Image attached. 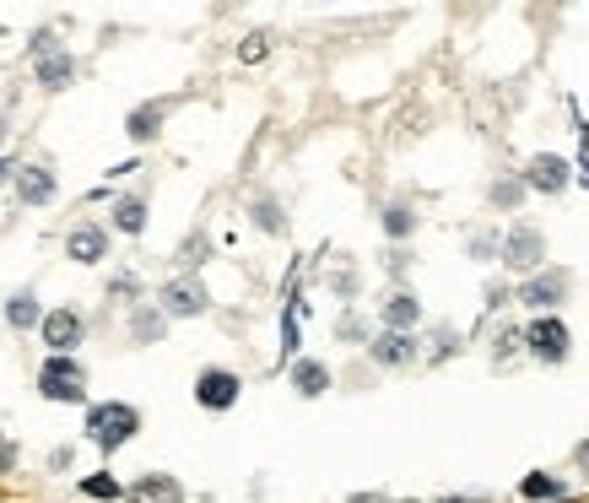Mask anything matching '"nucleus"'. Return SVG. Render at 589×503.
<instances>
[{
  "label": "nucleus",
  "instance_id": "f257e3e1",
  "mask_svg": "<svg viewBox=\"0 0 589 503\" xmlns=\"http://www.w3.org/2000/svg\"><path fill=\"white\" fill-rule=\"evenodd\" d=\"M141 433V412L130 401H98L87 406V439L103 449V455H114L119 444H130Z\"/></svg>",
  "mask_w": 589,
  "mask_h": 503
},
{
  "label": "nucleus",
  "instance_id": "f03ea898",
  "mask_svg": "<svg viewBox=\"0 0 589 503\" xmlns=\"http://www.w3.org/2000/svg\"><path fill=\"white\" fill-rule=\"evenodd\" d=\"M38 395L55 401V406L87 401V368L76 363V357H44V368H38Z\"/></svg>",
  "mask_w": 589,
  "mask_h": 503
},
{
  "label": "nucleus",
  "instance_id": "7ed1b4c3",
  "mask_svg": "<svg viewBox=\"0 0 589 503\" xmlns=\"http://www.w3.org/2000/svg\"><path fill=\"white\" fill-rule=\"evenodd\" d=\"M38 336H44V347L49 357H76V347L87 341V320H82V309H49L44 320H38Z\"/></svg>",
  "mask_w": 589,
  "mask_h": 503
},
{
  "label": "nucleus",
  "instance_id": "20e7f679",
  "mask_svg": "<svg viewBox=\"0 0 589 503\" xmlns=\"http://www.w3.org/2000/svg\"><path fill=\"white\" fill-rule=\"evenodd\" d=\"M525 352L535 363H568L573 352V330L557 320V314H535V325L525 330Z\"/></svg>",
  "mask_w": 589,
  "mask_h": 503
},
{
  "label": "nucleus",
  "instance_id": "39448f33",
  "mask_svg": "<svg viewBox=\"0 0 589 503\" xmlns=\"http://www.w3.org/2000/svg\"><path fill=\"white\" fill-rule=\"evenodd\" d=\"M568 287H573L568 271L541 266L535 276H525V282H519V303H525V309H535V314H557V303H568Z\"/></svg>",
  "mask_w": 589,
  "mask_h": 503
},
{
  "label": "nucleus",
  "instance_id": "423d86ee",
  "mask_svg": "<svg viewBox=\"0 0 589 503\" xmlns=\"http://www.w3.org/2000/svg\"><path fill=\"white\" fill-rule=\"evenodd\" d=\"M157 309H163V320H200L211 309V293L195 276H173V282H163V293H157Z\"/></svg>",
  "mask_w": 589,
  "mask_h": 503
},
{
  "label": "nucleus",
  "instance_id": "0eeeda50",
  "mask_svg": "<svg viewBox=\"0 0 589 503\" xmlns=\"http://www.w3.org/2000/svg\"><path fill=\"white\" fill-rule=\"evenodd\" d=\"M503 266H514V271H541L546 266V238L535 222H514V228L503 233Z\"/></svg>",
  "mask_w": 589,
  "mask_h": 503
},
{
  "label": "nucleus",
  "instance_id": "6e6552de",
  "mask_svg": "<svg viewBox=\"0 0 589 503\" xmlns=\"http://www.w3.org/2000/svg\"><path fill=\"white\" fill-rule=\"evenodd\" d=\"M238 395H244V379H238L233 368H206V374L195 379V401L206 406V412H233Z\"/></svg>",
  "mask_w": 589,
  "mask_h": 503
},
{
  "label": "nucleus",
  "instance_id": "1a4fd4ad",
  "mask_svg": "<svg viewBox=\"0 0 589 503\" xmlns=\"http://www.w3.org/2000/svg\"><path fill=\"white\" fill-rule=\"evenodd\" d=\"M573 184V163L557 152H535L530 168H525V190H541V195H562Z\"/></svg>",
  "mask_w": 589,
  "mask_h": 503
},
{
  "label": "nucleus",
  "instance_id": "9d476101",
  "mask_svg": "<svg viewBox=\"0 0 589 503\" xmlns=\"http://www.w3.org/2000/svg\"><path fill=\"white\" fill-rule=\"evenodd\" d=\"M65 255H71L76 266H98V260H109V228H98V222H76L71 238H65Z\"/></svg>",
  "mask_w": 589,
  "mask_h": 503
},
{
  "label": "nucleus",
  "instance_id": "9b49d317",
  "mask_svg": "<svg viewBox=\"0 0 589 503\" xmlns=\"http://www.w3.org/2000/svg\"><path fill=\"white\" fill-rule=\"evenodd\" d=\"M125 498L130 503H184V487H179V476H168V471H146L125 487Z\"/></svg>",
  "mask_w": 589,
  "mask_h": 503
},
{
  "label": "nucleus",
  "instance_id": "f8f14e48",
  "mask_svg": "<svg viewBox=\"0 0 589 503\" xmlns=\"http://www.w3.org/2000/svg\"><path fill=\"white\" fill-rule=\"evenodd\" d=\"M33 76H38V87H44V92H65L76 82V55H65V44L49 49V55L33 60Z\"/></svg>",
  "mask_w": 589,
  "mask_h": 503
},
{
  "label": "nucleus",
  "instance_id": "ddd939ff",
  "mask_svg": "<svg viewBox=\"0 0 589 503\" xmlns=\"http://www.w3.org/2000/svg\"><path fill=\"white\" fill-rule=\"evenodd\" d=\"M11 184H17V201H22V206H49V201H55V190H60L55 174H49L44 163L17 168V179H11Z\"/></svg>",
  "mask_w": 589,
  "mask_h": 503
},
{
  "label": "nucleus",
  "instance_id": "4468645a",
  "mask_svg": "<svg viewBox=\"0 0 589 503\" xmlns=\"http://www.w3.org/2000/svg\"><path fill=\"white\" fill-rule=\"evenodd\" d=\"M368 357L379 368H406L411 357H417V336H400V330H379V336L368 341Z\"/></svg>",
  "mask_w": 589,
  "mask_h": 503
},
{
  "label": "nucleus",
  "instance_id": "2eb2a0df",
  "mask_svg": "<svg viewBox=\"0 0 589 503\" xmlns=\"http://www.w3.org/2000/svg\"><path fill=\"white\" fill-rule=\"evenodd\" d=\"M384 330H400V336H411V330H417V320H422V303H417V293H406V287H400V293H390L384 298Z\"/></svg>",
  "mask_w": 589,
  "mask_h": 503
},
{
  "label": "nucleus",
  "instance_id": "dca6fc26",
  "mask_svg": "<svg viewBox=\"0 0 589 503\" xmlns=\"http://www.w3.org/2000/svg\"><path fill=\"white\" fill-rule=\"evenodd\" d=\"M292 390L303 395V401H314V395H325L330 390V368L319 363V357H292Z\"/></svg>",
  "mask_w": 589,
  "mask_h": 503
},
{
  "label": "nucleus",
  "instance_id": "f3484780",
  "mask_svg": "<svg viewBox=\"0 0 589 503\" xmlns=\"http://www.w3.org/2000/svg\"><path fill=\"white\" fill-rule=\"evenodd\" d=\"M38 320H44V309H38V293H33V287H17V293L6 298V325H11V330H38Z\"/></svg>",
  "mask_w": 589,
  "mask_h": 503
},
{
  "label": "nucleus",
  "instance_id": "a211bd4d",
  "mask_svg": "<svg viewBox=\"0 0 589 503\" xmlns=\"http://www.w3.org/2000/svg\"><path fill=\"white\" fill-rule=\"evenodd\" d=\"M163 119H168V103H141V109H130V119H125V136L130 141H157Z\"/></svg>",
  "mask_w": 589,
  "mask_h": 503
},
{
  "label": "nucleus",
  "instance_id": "6ab92c4d",
  "mask_svg": "<svg viewBox=\"0 0 589 503\" xmlns=\"http://www.w3.org/2000/svg\"><path fill=\"white\" fill-rule=\"evenodd\" d=\"M519 493L530 503H568V482H557L552 471H530L525 482H519Z\"/></svg>",
  "mask_w": 589,
  "mask_h": 503
},
{
  "label": "nucleus",
  "instance_id": "aec40b11",
  "mask_svg": "<svg viewBox=\"0 0 589 503\" xmlns=\"http://www.w3.org/2000/svg\"><path fill=\"white\" fill-rule=\"evenodd\" d=\"M163 330H168V320H163V309H157V303H141V309L130 314V336H136L141 347H152V341H163Z\"/></svg>",
  "mask_w": 589,
  "mask_h": 503
},
{
  "label": "nucleus",
  "instance_id": "412c9836",
  "mask_svg": "<svg viewBox=\"0 0 589 503\" xmlns=\"http://www.w3.org/2000/svg\"><path fill=\"white\" fill-rule=\"evenodd\" d=\"M114 228L130 233V238L146 233V201H141V195H119V201H114Z\"/></svg>",
  "mask_w": 589,
  "mask_h": 503
},
{
  "label": "nucleus",
  "instance_id": "4be33fe9",
  "mask_svg": "<svg viewBox=\"0 0 589 503\" xmlns=\"http://www.w3.org/2000/svg\"><path fill=\"white\" fill-rule=\"evenodd\" d=\"M384 233H390V238H411V233H417V211H411L406 201L384 206Z\"/></svg>",
  "mask_w": 589,
  "mask_h": 503
},
{
  "label": "nucleus",
  "instance_id": "5701e85b",
  "mask_svg": "<svg viewBox=\"0 0 589 503\" xmlns=\"http://www.w3.org/2000/svg\"><path fill=\"white\" fill-rule=\"evenodd\" d=\"M82 493L98 498V503H114V498H125V487H119L109 471H98V476H82Z\"/></svg>",
  "mask_w": 589,
  "mask_h": 503
},
{
  "label": "nucleus",
  "instance_id": "b1692460",
  "mask_svg": "<svg viewBox=\"0 0 589 503\" xmlns=\"http://www.w3.org/2000/svg\"><path fill=\"white\" fill-rule=\"evenodd\" d=\"M492 206H503V211H514L519 201H525V179H498V184H492Z\"/></svg>",
  "mask_w": 589,
  "mask_h": 503
},
{
  "label": "nucleus",
  "instance_id": "393cba45",
  "mask_svg": "<svg viewBox=\"0 0 589 503\" xmlns=\"http://www.w3.org/2000/svg\"><path fill=\"white\" fill-rule=\"evenodd\" d=\"M249 211H254V228H265V233H281V206L271 201V195H260V201H254Z\"/></svg>",
  "mask_w": 589,
  "mask_h": 503
},
{
  "label": "nucleus",
  "instance_id": "a878e982",
  "mask_svg": "<svg viewBox=\"0 0 589 503\" xmlns=\"http://www.w3.org/2000/svg\"><path fill=\"white\" fill-rule=\"evenodd\" d=\"M265 55H271V33H249L244 44H238V60L244 65H260Z\"/></svg>",
  "mask_w": 589,
  "mask_h": 503
},
{
  "label": "nucleus",
  "instance_id": "bb28decb",
  "mask_svg": "<svg viewBox=\"0 0 589 503\" xmlns=\"http://www.w3.org/2000/svg\"><path fill=\"white\" fill-rule=\"evenodd\" d=\"M519 347H525V330H498V341H492V363H508Z\"/></svg>",
  "mask_w": 589,
  "mask_h": 503
},
{
  "label": "nucleus",
  "instance_id": "cd10ccee",
  "mask_svg": "<svg viewBox=\"0 0 589 503\" xmlns=\"http://www.w3.org/2000/svg\"><path fill=\"white\" fill-rule=\"evenodd\" d=\"M454 341H460V336H454V330H438V341H433V363H444L449 352H460V347H454Z\"/></svg>",
  "mask_w": 589,
  "mask_h": 503
},
{
  "label": "nucleus",
  "instance_id": "c85d7f7f",
  "mask_svg": "<svg viewBox=\"0 0 589 503\" xmlns=\"http://www.w3.org/2000/svg\"><path fill=\"white\" fill-rule=\"evenodd\" d=\"M471 255H476V260L498 255V238H492V233H476V238H471Z\"/></svg>",
  "mask_w": 589,
  "mask_h": 503
},
{
  "label": "nucleus",
  "instance_id": "c756f323",
  "mask_svg": "<svg viewBox=\"0 0 589 503\" xmlns=\"http://www.w3.org/2000/svg\"><path fill=\"white\" fill-rule=\"evenodd\" d=\"M109 293H114V298H136V293H141V282L125 271V276H114V287H109Z\"/></svg>",
  "mask_w": 589,
  "mask_h": 503
},
{
  "label": "nucleus",
  "instance_id": "7c9ffc66",
  "mask_svg": "<svg viewBox=\"0 0 589 503\" xmlns=\"http://www.w3.org/2000/svg\"><path fill=\"white\" fill-rule=\"evenodd\" d=\"M200 255H206V238H190V244L179 249V260H184V266H200Z\"/></svg>",
  "mask_w": 589,
  "mask_h": 503
},
{
  "label": "nucleus",
  "instance_id": "2f4dec72",
  "mask_svg": "<svg viewBox=\"0 0 589 503\" xmlns=\"http://www.w3.org/2000/svg\"><path fill=\"white\" fill-rule=\"evenodd\" d=\"M11 466H17V444H11L6 433H0V476H6Z\"/></svg>",
  "mask_w": 589,
  "mask_h": 503
},
{
  "label": "nucleus",
  "instance_id": "473e14b6",
  "mask_svg": "<svg viewBox=\"0 0 589 503\" xmlns=\"http://www.w3.org/2000/svg\"><path fill=\"white\" fill-rule=\"evenodd\" d=\"M336 330H341L346 341H357V336H363V325H357V314H341V325H336Z\"/></svg>",
  "mask_w": 589,
  "mask_h": 503
},
{
  "label": "nucleus",
  "instance_id": "72a5a7b5",
  "mask_svg": "<svg viewBox=\"0 0 589 503\" xmlns=\"http://www.w3.org/2000/svg\"><path fill=\"white\" fill-rule=\"evenodd\" d=\"M503 303H508V287L492 282V287H487V309H503Z\"/></svg>",
  "mask_w": 589,
  "mask_h": 503
},
{
  "label": "nucleus",
  "instance_id": "f704fd0d",
  "mask_svg": "<svg viewBox=\"0 0 589 503\" xmlns=\"http://www.w3.org/2000/svg\"><path fill=\"white\" fill-rule=\"evenodd\" d=\"M573 460H579V471H584V476H589V439H584V444H579V449H573Z\"/></svg>",
  "mask_w": 589,
  "mask_h": 503
},
{
  "label": "nucleus",
  "instance_id": "c9c22d12",
  "mask_svg": "<svg viewBox=\"0 0 589 503\" xmlns=\"http://www.w3.org/2000/svg\"><path fill=\"white\" fill-rule=\"evenodd\" d=\"M346 503H390V498H384V493H352Z\"/></svg>",
  "mask_w": 589,
  "mask_h": 503
},
{
  "label": "nucleus",
  "instance_id": "e433bc0d",
  "mask_svg": "<svg viewBox=\"0 0 589 503\" xmlns=\"http://www.w3.org/2000/svg\"><path fill=\"white\" fill-rule=\"evenodd\" d=\"M0 147H6V114H0Z\"/></svg>",
  "mask_w": 589,
  "mask_h": 503
}]
</instances>
